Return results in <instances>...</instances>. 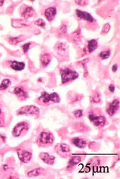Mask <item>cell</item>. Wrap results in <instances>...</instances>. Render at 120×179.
Masks as SVG:
<instances>
[{
	"instance_id": "4fadbf2b",
	"label": "cell",
	"mask_w": 120,
	"mask_h": 179,
	"mask_svg": "<svg viewBox=\"0 0 120 179\" xmlns=\"http://www.w3.org/2000/svg\"><path fill=\"white\" fill-rule=\"evenodd\" d=\"M9 65L10 67L13 69V70H16V71H20L22 70L25 68V65L24 63L22 62H19V61H9Z\"/></svg>"
},
{
	"instance_id": "30bf717a",
	"label": "cell",
	"mask_w": 120,
	"mask_h": 179,
	"mask_svg": "<svg viewBox=\"0 0 120 179\" xmlns=\"http://www.w3.org/2000/svg\"><path fill=\"white\" fill-rule=\"evenodd\" d=\"M76 13H77V17L81 18V19L85 20H87V21L90 22V23H93L94 21V18H93L92 16L89 14V13L78 10L77 9V10L76 11Z\"/></svg>"
},
{
	"instance_id": "7a4b0ae2",
	"label": "cell",
	"mask_w": 120,
	"mask_h": 179,
	"mask_svg": "<svg viewBox=\"0 0 120 179\" xmlns=\"http://www.w3.org/2000/svg\"><path fill=\"white\" fill-rule=\"evenodd\" d=\"M61 78H62V83L66 84L76 79L79 77V74L76 71L70 70V68H65L61 70Z\"/></svg>"
},
{
	"instance_id": "836d02e7",
	"label": "cell",
	"mask_w": 120,
	"mask_h": 179,
	"mask_svg": "<svg viewBox=\"0 0 120 179\" xmlns=\"http://www.w3.org/2000/svg\"><path fill=\"white\" fill-rule=\"evenodd\" d=\"M4 1H0V6H2V4H4Z\"/></svg>"
},
{
	"instance_id": "5bb4252c",
	"label": "cell",
	"mask_w": 120,
	"mask_h": 179,
	"mask_svg": "<svg viewBox=\"0 0 120 179\" xmlns=\"http://www.w3.org/2000/svg\"><path fill=\"white\" fill-rule=\"evenodd\" d=\"M57 150H58V152L60 153L61 155H63V156H67L68 154L70 153V148L69 147V146L66 145V144H60V145H58L57 148Z\"/></svg>"
},
{
	"instance_id": "ffe728a7",
	"label": "cell",
	"mask_w": 120,
	"mask_h": 179,
	"mask_svg": "<svg viewBox=\"0 0 120 179\" xmlns=\"http://www.w3.org/2000/svg\"><path fill=\"white\" fill-rule=\"evenodd\" d=\"M81 158L80 156H73L69 160V166L67 167H72L79 164L81 162Z\"/></svg>"
},
{
	"instance_id": "e575fe53",
	"label": "cell",
	"mask_w": 120,
	"mask_h": 179,
	"mask_svg": "<svg viewBox=\"0 0 120 179\" xmlns=\"http://www.w3.org/2000/svg\"><path fill=\"white\" fill-rule=\"evenodd\" d=\"M0 56H1V54H0Z\"/></svg>"
},
{
	"instance_id": "4dcf8cb0",
	"label": "cell",
	"mask_w": 120,
	"mask_h": 179,
	"mask_svg": "<svg viewBox=\"0 0 120 179\" xmlns=\"http://www.w3.org/2000/svg\"><path fill=\"white\" fill-rule=\"evenodd\" d=\"M75 3L79 4L80 6H85L89 3L87 1H75Z\"/></svg>"
},
{
	"instance_id": "e0dca14e",
	"label": "cell",
	"mask_w": 120,
	"mask_h": 179,
	"mask_svg": "<svg viewBox=\"0 0 120 179\" xmlns=\"http://www.w3.org/2000/svg\"><path fill=\"white\" fill-rule=\"evenodd\" d=\"M51 61V56L49 54H44L41 56V63H42L43 67H46L50 63Z\"/></svg>"
},
{
	"instance_id": "7402d4cb",
	"label": "cell",
	"mask_w": 120,
	"mask_h": 179,
	"mask_svg": "<svg viewBox=\"0 0 120 179\" xmlns=\"http://www.w3.org/2000/svg\"><path fill=\"white\" fill-rule=\"evenodd\" d=\"M11 82L9 79H5L2 81L1 85H0V90H5L10 86Z\"/></svg>"
},
{
	"instance_id": "d6a6232c",
	"label": "cell",
	"mask_w": 120,
	"mask_h": 179,
	"mask_svg": "<svg viewBox=\"0 0 120 179\" xmlns=\"http://www.w3.org/2000/svg\"><path fill=\"white\" fill-rule=\"evenodd\" d=\"M112 70L113 72H116V71L117 70V65H113Z\"/></svg>"
},
{
	"instance_id": "d4e9b609",
	"label": "cell",
	"mask_w": 120,
	"mask_h": 179,
	"mask_svg": "<svg viewBox=\"0 0 120 179\" xmlns=\"http://www.w3.org/2000/svg\"><path fill=\"white\" fill-rule=\"evenodd\" d=\"M99 56H100L101 58L102 59H107L110 57V51L109 50H107V51H103L100 53V54H99Z\"/></svg>"
},
{
	"instance_id": "6da1fadb",
	"label": "cell",
	"mask_w": 120,
	"mask_h": 179,
	"mask_svg": "<svg viewBox=\"0 0 120 179\" xmlns=\"http://www.w3.org/2000/svg\"><path fill=\"white\" fill-rule=\"evenodd\" d=\"M60 97L56 93L49 94L46 92H43L39 98V103L43 105H49L52 103H58L60 102Z\"/></svg>"
},
{
	"instance_id": "1f68e13d",
	"label": "cell",
	"mask_w": 120,
	"mask_h": 179,
	"mask_svg": "<svg viewBox=\"0 0 120 179\" xmlns=\"http://www.w3.org/2000/svg\"><path fill=\"white\" fill-rule=\"evenodd\" d=\"M109 91H110V92H114L115 91V86H114V85H113V84H110V85L109 86Z\"/></svg>"
},
{
	"instance_id": "603a6c76",
	"label": "cell",
	"mask_w": 120,
	"mask_h": 179,
	"mask_svg": "<svg viewBox=\"0 0 120 179\" xmlns=\"http://www.w3.org/2000/svg\"><path fill=\"white\" fill-rule=\"evenodd\" d=\"M67 45L65 44V43H60L59 45H58V51L59 54H63V53H65L66 51L67 50Z\"/></svg>"
},
{
	"instance_id": "3957f363",
	"label": "cell",
	"mask_w": 120,
	"mask_h": 179,
	"mask_svg": "<svg viewBox=\"0 0 120 179\" xmlns=\"http://www.w3.org/2000/svg\"><path fill=\"white\" fill-rule=\"evenodd\" d=\"M89 119L96 127H102L105 125L106 119L105 118L103 115L96 114L94 112H90L89 114Z\"/></svg>"
},
{
	"instance_id": "4316f807",
	"label": "cell",
	"mask_w": 120,
	"mask_h": 179,
	"mask_svg": "<svg viewBox=\"0 0 120 179\" xmlns=\"http://www.w3.org/2000/svg\"><path fill=\"white\" fill-rule=\"evenodd\" d=\"M35 24L37 25V26H39V27H44L45 26V25H46V23H45V22L42 19H38L37 20H36L35 22Z\"/></svg>"
},
{
	"instance_id": "cb8c5ba5",
	"label": "cell",
	"mask_w": 120,
	"mask_h": 179,
	"mask_svg": "<svg viewBox=\"0 0 120 179\" xmlns=\"http://www.w3.org/2000/svg\"><path fill=\"white\" fill-rule=\"evenodd\" d=\"M101 95L100 93H98V92H96L94 96H92V102L94 103H100L101 102Z\"/></svg>"
},
{
	"instance_id": "9a60e30c",
	"label": "cell",
	"mask_w": 120,
	"mask_h": 179,
	"mask_svg": "<svg viewBox=\"0 0 120 179\" xmlns=\"http://www.w3.org/2000/svg\"><path fill=\"white\" fill-rule=\"evenodd\" d=\"M34 13H35V11H34V9L33 8L30 7V6H26V7L24 8L23 11H22L21 16L25 18V19H27V18H29L33 16Z\"/></svg>"
},
{
	"instance_id": "d6986e66",
	"label": "cell",
	"mask_w": 120,
	"mask_h": 179,
	"mask_svg": "<svg viewBox=\"0 0 120 179\" xmlns=\"http://www.w3.org/2000/svg\"><path fill=\"white\" fill-rule=\"evenodd\" d=\"M88 50H89V52L91 53L94 51L95 50L97 49L98 47V42H97L96 40H90L89 42H88Z\"/></svg>"
},
{
	"instance_id": "277c9868",
	"label": "cell",
	"mask_w": 120,
	"mask_h": 179,
	"mask_svg": "<svg viewBox=\"0 0 120 179\" xmlns=\"http://www.w3.org/2000/svg\"><path fill=\"white\" fill-rule=\"evenodd\" d=\"M17 114L19 115L26 114V115H39V110L37 107L34 105H27L19 109L17 112Z\"/></svg>"
},
{
	"instance_id": "52a82bcc",
	"label": "cell",
	"mask_w": 120,
	"mask_h": 179,
	"mask_svg": "<svg viewBox=\"0 0 120 179\" xmlns=\"http://www.w3.org/2000/svg\"><path fill=\"white\" fill-rule=\"evenodd\" d=\"M17 154L20 161L23 163H28L32 158V153L26 150H22L19 149L17 150Z\"/></svg>"
},
{
	"instance_id": "ac0fdd59",
	"label": "cell",
	"mask_w": 120,
	"mask_h": 179,
	"mask_svg": "<svg viewBox=\"0 0 120 179\" xmlns=\"http://www.w3.org/2000/svg\"><path fill=\"white\" fill-rule=\"evenodd\" d=\"M44 172L45 171L42 168H36L33 169V170L29 171L28 173V176H29V177H35V176L44 174Z\"/></svg>"
},
{
	"instance_id": "7c38bea8",
	"label": "cell",
	"mask_w": 120,
	"mask_h": 179,
	"mask_svg": "<svg viewBox=\"0 0 120 179\" xmlns=\"http://www.w3.org/2000/svg\"><path fill=\"white\" fill-rule=\"evenodd\" d=\"M39 157L45 163L51 165L53 164L54 160H55V157L53 156H51L46 153H42L39 155Z\"/></svg>"
},
{
	"instance_id": "f546056e",
	"label": "cell",
	"mask_w": 120,
	"mask_h": 179,
	"mask_svg": "<svg viewBox=\"0 0 120 179\" xmlns=\"http://www.w3.org/2000/svg\"><path fill=\"white\" fill-rule=\"evenodd\" d=\"M4 127V118L2 115V110L0 109V127Z\"/></svg>"
},
{
	"instance_id": "44dd1931",
	"label": "cell",
	"mask_w": 120,
	"mask_h": 179,
	"mask_svg": "<svg viewBox=\"0 0 120 179\" xmlns=\"http://www.w3.org/2000/svg\"><path fill=\"white\" fill-rule=\"evenodd\" d=\"M22 40H24V37L23 36H19L16 37H10L8 39V42H9L11 44L15 45L18 43L22 42Z\"/></svg>"
},
{
	"instance_id": "484cf974",
	"label": "cell",
	"mask_w": 120,
	"mask_h": 179,
	"mask_svg": "<svg viewBox=\"0 0 120 179\" xmlns=\"http://www.w3.org/2000/svg\"><path fill=\"white\" fill-rule=\"evenodd\" d=\"M110 24L106 23V24L104 25V26L103 27V30H102V31H101V33H103V34L108 33V32L110 31Z\"/></svg>"
},
{
	"instance_id": "f1b7e54d",
	"label": "cell",
	"mask_w": 120,
	"mask_h": 179,
	"mask_svg": "<svg viewBox=\"0 0 120 179\" xmlns=\"http://www.w3.org/2000/svg\"><path fill=\"white\" fill-rule=\"evenodd\" d=\"M30 47V43H27L26 44L22 46V50H23V52L25 53V54L28 52Z\"/></svg>"
},
{
	"instance_id": "ba28073f",
	"label": "cell",
	"mask_w": 120,
	"mask_h": 179,
	"mask_svg": "<svg viewBox=\"0 0 120 179\" xmlns=\"http://www.w3.org/2000/svg\"><path fill=\"white\" fill-rule=\"evenodd\" d=\"M119 108V100L118 99H115L110 103L109 106L107 109V112L110 116H113L116 113V112Z\"/></svg>"
},
{
	"instance_id": "8992f818",
	"label": "cell",
	"mask_w": 120,
	"mask_h": 179,
	"mask_svg": "<svg viewBox=\"0 0 120 179\" xmlns=\"http://www.w3.org/2000/svg\"><path fill=\"white\" fill-rule=\"evenodd\" d=\"M28 130V125L26 122H20L13 128L12 134L13 136L19 137L24 131Z\"/></svg>"
},
{
	"instance_id": "5b68a950",
	"label": "cell",
	"mask_w": 120,
	"mask_h": 179,
	"mask_svg": "<svg viewBox=\"0 0 120 179\" xmlns=\"http://www.w3.org/2000/svg\"><path fill=\"white\" fill-rule=\"evenodd\" d=\"M54 141V137L53 134L51 133L48 132H42L39 135V139H38L37 141L40 145H50V144L53 143Z\"/></svg>"
},
{
	"instance_id": "83f0119b",
	"label": "cell",
	"mask_w": 120,
	"mask_h": 179,
	"mask_svg": "<svg viewBox=\"0 0 120 179\" xmlns=\"http://www.w3.org/2000/svg\"><path fill=\"white\" fill-rule=\"evenodd\" d=\"M74 114L77 118H80L83 115V111H81V110H77V111H74Z\"/></svg>"
},
{
	"instance_id": "8fae6325",
	"label": "cell",
	"mask_w": 120,
	"mask_h": 179,
	"mask_svg": "<svg viewBox=\"0 0 120 179\" xmlns=\"http://www.w3.org/2000/svg\"><path fill=\"white\" fill-rule=\"evenodd\" d=\"M56 9L55 7H49L46 9L44 12V16H46V19L49 21H51L53 20V18H55L56 15Z\"/></svg>"
},
{
	"instance_id": "2e32d148",
	"label": "cell",
	"mask_w": 120,
	"mask_h": 179,
	"mask_svg": "<svg viewBox=\"0 0 120 179\" xmlns=\"http://www.w3.org/2000/svg\"><path fill=\"white\" fill-rule=\"evenodd\" d=\"M72 143L80 148H84L87 146V141L84 139H80V138H74V139H72Z\"/></svg>"
},
{
	"instance_id": "9c48e42d",
	"label": "cell",
	"mask_w": 120,
	"mask_h": 179,
	"mask_svg": "<svg viewBox=\"0 0 120 179\" xmlns=\"http://www.w3.org/2000/svg\"><path fill=\"white\" fill-rule=\"evenodd\" d=\"M14 93L20 100H23L28 97V93L25 91V89L21 86L15 87L14 89Z\"/></svg>"
}]
</instances>
